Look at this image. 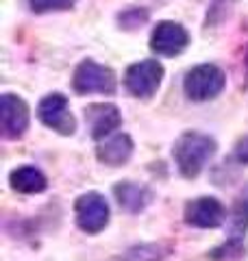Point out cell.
<instances>
[{
  "label": "cell",
  "instance_id": "6da1fadb",
  "mask_svg": "<svg viewBox=\"0 0 248 261\" xmlns=\"http://www.w3.org/2000/svg\"><path fill=\"white\" fill-rule=\"evenodd\" d=\"M216 140H211L209 135L196 133V130H187L177 140L172 154H175L179 172L185 178H196L203 172L213 154H216Z\"/></svg>",
  "mask_w": 248,
  "mask_h": 261
},
{
  "label": "cell",
  "instance_id": "7a4b0ae2",
  "mask_svg": "<svg viewBox=\"0 0 248 261\" xmlns=\"http://www.w3.org/2000/svg\"><path fill=\"white\" fill-rule=\"evenodd\" d=\"M225 83H227V76L218 65L203 63V65H196L185 76V94L198 102L211 100V98H216L225 89Z\"/></svg>",
  "mask_w": 248,
  "mask_h": 261
},
{
  "label": "cell",
  "instance_id": "3957f363",
  "mask_svg": "<svg viewBox=\"0 0 248 261\" xmlns=\"http://www.w3.org/2000/svg\"><path fill=\"white\" fill-rule=\"evenodd\" d=\"M74 216H77V224L83 233L96 235L109 224V205H107L105 196L98 192H87L77 198Z\"/></svg>",
  "mask_w": 248,
  "mask_h": 261
},
{
  "label": "cell",
  "instance_id": "277c9868",
  "mask_svg": "<svg viewBox=\"0 0 248 261\" xmlns=\"http://www.w3.org/2000/svg\"><path fill=\"white\" fill-rule=\"evenodd\" d=\"M72 85L79 94H113L115 74L96 61H83L74 72Z\"/></svg>",
  "mask_w": 248,
  "mask_h": 261
},
{
  "label": "cell",
  "instance_id": "5b68a950",
  "mask_svg": "<svg viewBox=\"0 0 248 261\" xmlns=\"http://www.w3.org/2000/svg\"><path fill=\"white\" fill-rule=\"evenodd\" d=\"M37 118L44 122L48 128L57 130L61 135H72L77 130V120L70 113L68 98L63 94H51L39 102L37 107Z\"/></svg>",
  "mask_w": 248,
  "mask_h": 261
},
{
  "label": "cell",
  "instance_id": "8992f818",
  "mask_svg": "<svg viewBox=\"0 0 248 261\" xmlns=\"http://www.w3.org/2000/svg\"><path fill=\"white\" fill-rule=\"evenodd\" d=\"M163 79V68L161 63L157 61H139V63H133L131 68L127 70V76H124V85L133 96L137 98H148L157 92Z\"/></svg>",
  "mask_w": 248,
  "mask_h": 261
},
{
  "label": "cell",
  "instance_id": "52a82bcc",
  "mask_svg": "<svg viewBox=\"0 0 248 261\" xmlns=\"http://www.w3.org/2000/svg\"><path fill=\"white\" fill-rule=\"evenodd\" d=\"M185 222L196 228H216L225 222V207L213 196H201L185 205Z\"/></svg>",
  "mask_w": 248,
  "mask_h": 261
},
{
  "label": "cell",
  "instance_id": "ba28073f",
  "mask_svg": "<svg viewBox=\"0 0 248 261\" xmlns=\"http://www.w3.org/2000/svg\"><path fill=\"white\" fill-rule=\"evenodd\" d=\"M29 105L13 94H5L0 102V122L7 140H18L29 128Z\"/></svg>",
  "mask_w": 248,
  "mask_h": 261
},
{
  "label": "cell",
  "instance_id": "9c48e42d",
  "mask_svg": "<svg viewBox=\"0 0 248 261\" xmlns=\"http://www.w3.org/2000/svg\"><path fill=\"white\" fill-rule=\"evenodd\" d=\"M189 42L187 31L177 22H159L157 29L153 31L151 37V48L159 55H179L181 50H185V46Z\"/></svg>",
  "mask_w": 248,
  "mask_h": 261
},
{
  "label": "cell",
  "instance_id": "30bf717a",
  "mask_svg": "<svg viewBox=\"0 0 248 261\" xmlns=\"http://www.w3.org/2000/svg\"><path fill=\"white\" fill-rule=\"evenodd\" d=\"M85 122L94 140H103V137L111 135L122 124V116L115 105L98 102V105H89L85 109Z\"/></svg>",
  "mask_w": 248,
  "mask_h": 261
},
{
  "label": "cell",
  "instance_id": "8fae6325",
  "mask_svg": "<svg viewBox=\"0 0 248 261\" xmlns=\"http://www.w3.org/2000/svg\"><path fill=\"white\" fill-rule=\"evenodd\" d=\"M131 154H133V140L127 133H115L111 137H107L96 148L98 161L111 168H118L122 163H127Z\"/></svg>",
  "mask_w": 248,
  "mask_h": 261
},
{
  "label": "cell",
  "instance_id": "7c38bea8",
  "mask_svg": "<svg viewBox=\"0 0 248 261\" xmlns=\"http://www.w3.org/2000/svg\"><path fill=\"white\" fill-rule=\"evenodd\" d=\"M113 194L118 198V205L129 211V214H139L144 211L153 200L151 190H146L144 185L133 183V181H122L113 187Z\"/></svg>",
  "mask_w": 248,
  "mask_h": 261
},
{
  "label": "cell",
  "instance_id": "4fadbf2b",
  "mask_svg": "<svg viewBox=\"0 0 248 261\" xmlns=\"http://www.w3.org/2000/svg\"><path fill=\"white\" fill-rule=\"evenodd\" d=\"M9 183L15 192L20 194H39L48 187V181L41 170L33 168V166H22L15 168L9 174Z\"/></svg>",
  "mask_w": 248,
  "mask_h": 261
},
{
  "label": "cell",
  "instance_id": "5bb4252c",
  "mask_svg": "<svg viewBox=\"0 0 248 261\" xmlns=\"http://www.w3.org/2000/svg\"><path fill=\"white\" fill-rule=\"evenodd\" d=\"M246 228H248V185L235 198V205L231 209V233H233V240L242 238Z\"/></svg>",
  "mask_w": 248,
  "mask_h": 261
},
{
  "label": "cell",
  "instance_id": "9a60e30c",
  "mask_svg": "<svg viewBox=\"0 0 248 261\" xmlns=\"http://www.w3.org/2000/svg\"><path fill=\"white\" fill-rule=\"evenodd\" d=\"M74 0H31L33 11L44 13V11H59V9H70Z\"/></svg>",
  "mask_w": 248,
  "mask_h": 261
},
{
  "label": "cell",
  "instance_id": "2e32d148",
  "mask_svg": "<svg viewBox=\"0 0 248 261\" xmlns=\"http://www.w3.org/2000/svg\"><path fill=\"white\" fill-rule=\"evenodd\" d=\"M233 157H235V161H239V163H248V137H244V140H239V142L235 144Z\"/></svg>",
  "mask_w": 248,
  "mask_h": 261
}]
</instances>
